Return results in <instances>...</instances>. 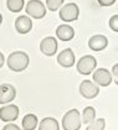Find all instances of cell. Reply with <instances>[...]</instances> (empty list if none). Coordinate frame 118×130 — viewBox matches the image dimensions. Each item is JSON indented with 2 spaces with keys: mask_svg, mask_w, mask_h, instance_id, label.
<instances>
[{
  "mask_svg": "<svg viewBox=\"0 0 118 130\" xmlns=\"http://www.w3.org/2000/svg\"><path fill=\"white\" fill-rule=\"evenodd\" d=\"M8 67L12 72H22L29 67L30 58L29 55L24 51H15L11 52L8 57Z\"/></svg>",
  "mask_w": 118,
  "mask_h": 130,
  "instance_id": "cell-1",
  "label": "cell"
},
{
  "mask_svg": "<svg viewBox=\"0 0 118 130\" xmlns=\"http://www.w3.org/2000/svg\"><path fill=\"white\" fill-rule=\"evenodd\" d=\"M81 124H82V119L77 109H70L62 118L63 130H80Z\"/></svg>",
  "mask_w": 118,
  "mask_h": 130,
  "instance_id": "cell-2",
  "label": "cell"
},
{
  "mask_svg": "<svg viewBox=\"0 0 118 130\" xmlns=\"http://www.w3.org/2000/svg\"><path fill=\"white\" fill-rule=\"evenodd\" d=\"M96 66H97V60L93 56L87 55V56H83V57L80 58L76 68H77V72L80 74L88 76L96 70Z\"/></svg>",
  "mask_w": 118,
  "mask_h": 130,
  "instance_id": "cell-3",
  "label": "cell"
},
{
  "mask_svg": "<svg viewBox=\"0 0 118 130\" xmlns=\"http://www.w3.org/2000/svg\"><path fill=\"white\" fill-rule=\"evenodd\" d=\"M80 94L86 98V99H93L98 95L99 93V86H97L95 82L89 79H83L80 83Z\"/></svg>",
  "mask_w": 118,
  "mask_h": 130,
  "instance_id": "cell-4",
  "label": "cell"
},
{
  "mask_svg": "<svg viewBox=\"0 0 118 130\" xmlns=\"http://www.w3.org/2000/svg\"><path fill=\"white\" fill-rule=\"evenodd\" d=\"M60 19L65 22H71V21H75L78 19L80 15V9L77 6V4L75 3H69L66 5H63L61 9H60Z\"/></svg>",
  "mask_w": 118,
  "mask_h": 130,
  "instance_id": "cell-5",
  "label": "cell"
},
{
  "mask_svg": "<svg viewBox=\"0 0 118 130\" xmlns=\"http://www.w3.org/2000/svg\"><path fill=\"white\" fill-rule=\"evenodd\" d=\"M26 14L34 19H42L46 15V6L40 0H30L26 4Z\"/></svg>",
  "mask_w": 118,
  "mask_h": 130,
  "instance_id": "cell-6",
  "label": "cell"
},
{
  "mask_svg": "<svg viewBox=\"0 0 118 130\" xmlns=\"http://www.w3.org/2000/svg\"><path fill=\"white\" fill-rule=\"evenodd\" d=\"M19 107L15 104H8L0 108V120L9 123V121H15L19 118Z\"/></svg>",
  "mask_w": 118,
  "mask_h": 130,
  "instance_id": "cell-7",
  "label": "cell"
},
{
  "mask_svg": "<svg viewBox=\"0 0 118 130\" xmlns=\"http://www.w3.org/2000/svg\"><path fill=\"white\" fill-rule=\"evenodd\" d=\"M93 82L99 87H108L112 83V73L106 68H98L93 72Z\"/></svg>",
  "mask_w": 118,
  "mask_h": 130,
  "instance_id": "cell-8",
  "label": "cell"
},
{
  "mask_svg": "<svg viewBox=\"0 0 118 130\" xmlns=\"http://www.w3.org/2000/svg\"><path fill=\"white\" fill-rule=\"evenodd\" d=\"M57 47H59V43L55 37H45L44 40L40 42V51L45 55V56H54L56 52H57Z\"/></svg>",
  "mask_w": 118,
  "mask_h": 130,
  "instance_id": "cell-9",
  "label": "cell"
},
{
  "mask_svg": "<svg viewBox=\"0 0 118 130\" xmlns=\"http://www.w3.org/2000/svg\"><path fill=\"white\" fill-rule=\"evenodd\" d=\"M16 97V89L14 86L4 83L0 84V104H9L10 102L15 99Z\"/></svg>",
  "mask_w": 118,
  "mask_h": 130,
  "instance_id": "cell-10",
  "label": "cell"
},
{
  "mask_svg": "<svg viewBox=\"0 0 118 130\" xmlns=\"http://www.w3.org/2000/svg\"><path fill=\"white\" fill-rule=\"evenodd\" d=\"M57 62H59L60 66L65 67V68H69L72 67L75 64V53L71 48H66V50L61 51L57 56Z\"/></svg>",
  "mask_w": 118,
  "mask_h": 130,
  "instance_id": "cell-11",
  "label": "cell"
},
{
  "mask_svg": "<svg viewBox=\"0 0 118 130\" xmlns=\"http://www.w3.org/2000/svg\"><path fill=\"white\" fill-rule=\"evenodd\" d=\"M108 46V39L103 35H95L88 40V47L92 51H102Z\"/></svg>",
  "mask_w": 118,
  "mask_h": 130,
  "instance_id": "cell-12",
  "label": "cell"
},
{
  "mask_svg": "<svg viewBox=\"0 0 118 130\" xmlns=\"http://www.w3.org/2000/svg\"><path fill=\"white\" fill-rule=\"evenodd\" d=\"M15 29H16V31L19 34L25 35V34L30 32V30L32 29V21H31L29 16L21 15L15 20Z\"/></svg>",
  "mask_w": 118,
  "mask_h": 130,
  "instance_id": "cell-13",
  "label": "cell"
},
{
  "mask_svg": "<svg viewBox=\"0 0 118 130\" xmlns=\"http://www.w3.org/2000/svg\"><path fill=\"white\" fill-rule=\"evenodd\" d=\"M56 36L61 41H70L75 37V30L70 25L62 24L56 29Z\"/></svg>",
  "mask_w": 118,
  "mask_h": 130,
  "instance_id": "cell-14",
  "label": "cell"
},
{
  "mask_svg": "<svg viewBox=\"0 0 118 130\" xmlns=\"http://www.w3.org/2000/svg\"><path fill=\"white\" fill-rule=\"evenodd\" d=\"M39 130H60L59 121L55 118H44L39 124Z\"/></svg>",
  "mask_w": 118,
  "mask_h": 130,
  "instance_id": "cell-15",
  "label": "cell"
},
{
  "mask_svg": "<svg viewBox=\"0 0 118 130\" xmlns=\"http://www.w3.org/2000/svg\"><path fill=\"white\" fill-rule=\"evenodd\" d=\"M37 124H39V120L35 114H26L22 119V123H21L24 130H35Z\"/></svg>",
  "mask_w": 118,
  "mask_h": 130,
  "instance_id": "cell-16",
  "label": "cell"
},
{
  "mask_svg": "<svg viewBox=\"0 0 118 130\" xmlns=\"http://www.w3.org/2000/svg\"><path fill=\"white\" fill-rule=\"evenodd\" d=\"M95 119H96V109L93 107H86L82 111V123L88 125Z\"/></svg>",
  "mask_w": 118,
  "mask_h": 130,
  "instance_id": "cell-17",
  "label": "cell"
},
{
  "mask_svg": "<svg viewBox=\"0 0 118 130\" xmlns=\"http://www.w3.org/2000/svg\"><path fill=\"white\" fill-rule=\"evenodd\" d=\"M6 6L11 12H19L24 8V0H6Z\"/></svg>",
  "mask_w": 118,
  "mask_h": 130,
  "instance_id": "cell-18",
  "label": "cell"
},
{
  "mask_svg": "<svg viewBox=\"0 0 118 130\" xmlns=\"http://www.w3.org/2000/svg\"><path fill=\"white\" fill-rule=\"evenodd\" d=\"M104 128H106V120L103 118H98L91 121L87 125L86 130H104Z\"/></svg>",
  "mask_w": 118,
  "mask_h": 130,
  "instance_id": "cell-19",
  "label": "cell"
},
{
  "mask_svg": "<svg viewBox=\"0 0 118 130\" xmlns=\"http://www.w3.org/2000/svg\"><path fill=\"white\" fill-rule=\"evenodd\" d=\"M65 0H46V6L50 11H57Z\"/></svg>",
  "mask_w": 118,
  "mask_h": 130,
  "instance_id": "cell-20",
  "label": "cell"
},
{
  "mask_svg": "<svg viewBox=\"0 0 118 130\" xmlns=\"http://www.w3.org/2000/svg\"><path fill=\"white\" fill-rule=\"evenodd\" d=\"M108 25L111 27V30H113L114 32H118V15H113L108 21Z\"/></svg>",
  "mask_w": 118,
  "mask_h": 130,
  "instance_id": "cell-21",
  "label": "cell"
},
{
  "mask_svg": "<svg viewBox=\"0 0 118 130\" xmlns=\"http://www.w3.org/2000/svg\"><path fill=\"white\" fill-rule=\"evenodd\" d=\"M112 77H113V79H114V83L118 86V63H116L113 67H112Z\"/></svg>",
  "mask_w": 118,
  "mask_h": 130,
  "instance_id": "cell-22",
  "label": "cell"
},
{
  "mask_svg": "<svg viewBox=\"0 0 118 130\" xmlns=\"http://www.w3.org/2000/svg\"><path fill=\"white\" fill-rule=\"evenodd\" d=\"M98 1V4L101 6H111V5H113L117 0H97Z\"/></svg>",
  "mask_w": 118,
  "mask_h": 130,
  "instance_id": "cell-23",
  "label": "cell"
},
{
  "mask_svg": "<svg viewBox=\"0 0 118 130\" xmlns=\"http://www.w3.org/2000/svg\"><path fill=\"white\" fill-rule=\"evenodd\" d=\"M3 130H21L16 125V124H14V123H9V124H6L4 128H3Z\"/></svg>",
  "mask_w": 118,
  "mask_h": 130,
  "instance_id": "cell-24",
  "label": "cell"
},
{
  "mask_svg": "<svg viewBox=\"0 0 118 130\" xmlns=\"http://www.w3.org/2000/svg\"><path fill=\"white\" fill-rule=\"evenodd\" d=\"M4 62H5V57H4V55L0 52V68L3 67V64H4Z\"/></svg>",
  "mask_w": 118,
  "mask_h": 130,
  "instance_id": "cell-25",
  "label": "cell"
},
{
  "mask_svg": "<svg viewBox=\"0 0 118 130\" xmlns=\"http://www.w3.org/2000/svg\"><path fill=\"white\" fill-rule=\"evenodd\" d=\"M1 22H3V16H1V14H0V25H1Z\"/></svg>",
  "mask_w": 118,
  "mask_h": 130,
  "instance_id": "cell-26",
  "label": "cell"
}]
</instances>
